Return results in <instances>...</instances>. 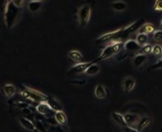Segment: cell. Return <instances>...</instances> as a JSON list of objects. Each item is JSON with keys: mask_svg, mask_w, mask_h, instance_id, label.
I'll use <instances>...</instances> for the list:
<instances>
[{"mask_svg": "<svg viewBox=\"0 0 162 132\" xmlns=\"http://www.w3.org/2000/svg\"><path fill=\"white\" fill-rule=\"evenodd\" d=\"M19 16V8L16 7L12 1H9L4 12V22L8 29H12L15 26Z\"/></svg>", "mask_w": 162, "mask_h": 132, "instance_id": "cell-1", "label": "cell"}, {"mask_svg": "<svg viewBox=\"0 0 162 132\" xmlns=\"http://www.w3.org/2000/svg\"><path fill=\"white\" fill-rule=\"evenodd\" d=\"M127 34L125 32V29H120L118 31H114V32L107 33V34L101 36L100 38H97L94 40L96 44H103V43H118L121 39L127 37Z\"/></svg>", "mask_w": 162, "mask_h": 132, "instance_id": "cell-2", "label": "cell"}, {"mask_svg": "<svg viewBox=\"0 0 162 132\" xmlns=\"http://www.w3.org/2000/svg\"><path fill=\"white\" fill-rule=\"evenodd\" d=\"M21 95L24 98H29V99L33 100V102H38V103L47 102L50 97L48 95L41 93V92L37 91L35 89L29 88L27 86H24V91L21 92Z\"/></svg>", "mask_w": 162, "mask_h": 132, "instance_id": "cell-3", "label": "cell"}, {"mask_svg": "<svg viewBox=\"0 0 162 132\" xmlns=\"http://www.w3.org/2000/svg\"><path fill=\"white\" fill-rule=\"evenodd\" d=\"M123 49H124V43H122V41H118V43H113L109 44V46H107L104 50H103L102 54L97 58V63L103 59L110 58L111 56L118 54V53L120 51H122Z\"/></svg>", "mask_w": 162, "mask_h": 132, "instance_id": "cell-4", "label": "cell"}, {"mask_svg": "<svg viewBox=\"0 0 162 132\" xmlns=\"http://www.w3.org/2000/svg\"><path fill=\"white\" fill-rule=\"evenodd\" d=\"M90 16H91V5L89 2H87V3H85L80 8L79 13H77V18H79L81 27L85 28L87 26L89 19H90Z\"/></svg>", "mask_w": 162, "mask_h": 132, "instance_id": "cell-5", "label": "cell"}, {"mask_svg": "<svg viewBox=\"0 0 162 132\" xmlns=\"http://www.w3.org/2000/svg\"><path fill=\"white\" fill-rule=\"evenodd\" d=\"M97 63V59L92 60L90 63H80L75 64L74 67H72V68L67 72V75H68V76H72V75H79V74H82V73H85L86 70H87L92 63Z\"/></svg>", "mask_w": 162, "mask_h": 132, "instance_id": "cell-6", "label": "cell"}, {"mask_svg": "<svg viewBox=\"0 0 162 132\" xmlns=\"http://www.w3.org/2000/svg\"><path fill=\"white\" fill-rule=\"evenodd\" d=\"M36 111L38 112V113L40 114H44V115H47L48 117L50 116H53V115L55 114V111L52 110L51 107L49 106L48 103H39L37 106H36Z\"/></svg>", "mask_w": 162, "mask_h": 132, "instance_id": "cell-7", "label": "cell"}, {"mask_svg": "<svg viewBox=\"0 0 162 132\" xmlns=\"http://www.w3.org/2000/svg\"><path fill=\"white\" fill-rule=\"evenodd\" d=\"M144 23H145L144 19H139V20H137L136 22H133V24H130V26H128L127 28H125V32H126L127 35L133 34V33H135L137 30L140 29Z\"/></svg>", "mask_w": 162, "mask_h": 132, "instance_id": "cell-8", "label": "cell"}, {"mask_svg": "<svg viewBox=\"0 0 162 132\" xmlns=\"http://www.w3.org/2000/svg\"><path fill=\"white\" fill-rule=\"evenodd\" d=\"M124 49L126 50L127 52H136V51H139L141 50V46L138 43L137 40H127L126 43H124Z\"/></svg>", "mask_w": 162, "mask_h": 132, "instance_id": "cell-9", "label": "cell"}, {"mask_svg": "<svg viewBox=\"0 0 162 132\" xmlns=\"http://www.w3.org/2000/svg\"><path fill=\"white\" fill-rule=\"evenodd\" d=\"M1 92H2V94H3L4 96H7V97L10 98V97H12L13 95L16 93V88L13 85H10V84H8V85H4L1 88Z\"/></svg>", "mask_w": 162, "mask_h": 132, "instance_id": "cell-10", "label": "cell"}, {"mask_svg": "<svg viewBox=\"0 0 162 132\" xmlns=\"http://www.w3.org/2000/svg\"><path fill=\"white\" fill-rule=\"evenodd\" d=\"M41 5H43V1H38V0H31L29 1L28 8L31 13H37L40 10Z\"/></svg>", "mask_w": 162, "mask_h": 132, "instance_id": "cell-11", "label": "cell"}, {"mask_svg": "<svg viewBox=\"0 0 162 132\" xmlns=\"http://www.w3.org/2000/svg\"><path fill=\"white\" fill-rule=\"evenodd\" d=\"M19 123L22 125V127H24L26 129L30 131H33L35 129V126H34V123L32 122V120L26 119V117H19Z\"/></svg>", "mask_w": 162, "mask_h": 132, "instance_id": "cell-12", "label": "cell"}, {"mask_svg": "<svg viewBox=\"0 0 162 132\" xmlns=\"http://www.w3.org/2000/svg\"><path fill=\"white\" fill-rule=\"evenodd\" d=\"M110 7L111 9L117 11V12H123V11L126 10L127 4L123 1H116V2H112V3L110 4Z\"/></svg>", "mask_w": 162, "mask_h": 132, "instance_id": "cell-13", "label": "cell"}, {"mask_svg": "<svg viewBox=\"0 0 162 132\" xmlns=\"http://www.w3.org/2000/svg\"><path fill=\"white\" fill-rule=\"evenodd\" d=\"M47 103L49 104V106L51 107L52 110H54L55 112L56 111H63V106L60 105L57 100H55L54 98L52 97H49V99L47 100Z\"/></svg>", "mask_w": 162, "mask_h": 132, "instance_id": "cell-14", "label": "cell"}, {"mask_svg": "<svg viewBox=\"0 0 162 132\" xmlns=\"http://www.w3.org/2000/svg\"><path fill=\"white\" fill-rule=\"evenodd\" d=\"M54 116H55V119H56L57 124H60L61 126L67 124V116L63 111H56L54 114Z\"/></svg>", "mask_w": 162, "mask_h": 132, "instance_id": "cell-15", "label": "cell"}, {"mask_svg": "<svg viewBox=\"0 0 162 132\" xmlns=\"http://www.w3.org/2000/svg\"><path fill=\"white\" fill-rule=\"evenodd\" d=\"M111 117H112V119L114 120V122L118 123L119 125L123 126V127H126V126H127V124L124 119V116H122L121 114L116 113V112H112V113H111Z\"/></svg>", "mask_w": 162, "mask_h": 132, "instance_id": "cell-16", "label": "cell"}, {"mask_svg": "<svg viewBox=\"0 0 162 132\" xmlns=\"http://www.w3.org/2000/svg\"><path fill=\"white\" fill-rule=\"evenodd\" d=\"M149 123H150V119H149V116L142 117V119H140V122L138 123V126H137V130H139V131L143 130V129H145V128L147 127V126L149 125Z\"/></svg>", "mask_w": 162, "mask_h": 132, "instance_id": "cell-17", "label": "cell"}, {"mask_svg": "<svg viewBox=\"0 0 162 132\" xmlns=\"http://www.w3.org/2000/svg\"><path fill=\"white\" fill-rule=\"evenodd\" d=\"M136 85V81L133 78H130V77H127L126 79L124 80V90L125 92H129L132 91L133 89V87Z\"/></svg>", "mask_w": 162, "mask_h": 132, "instance_id": "cell-18", "label": "cell"}, {"mask_svg": "<svg viewBox=\"0 0 162 132\" xmlns=\"http://www.w3.org/2000/svg\"><path fill=\"white\" fill-rule=\"evenodd\" d=\"M139 30H140V33H143V34H152L155 32V27L152 23H144Z\"/></svg>", "mask_w": 162, "mask_h": 132, "instance_id": "cell-19", "label": "cell"}, {"mask_svg": "<svg viewBox=\"0 0 162 132\" xmlns=\"http://www.w3.org/2000/svg\"><path fill=\"white\" fill-rule=\"evenodd\" d=\"M68 57L70 58L71 60L76 61V63H79V61H81L83 59L82 53H80L79 51H75V50H73V51H70L68 53Z\"/></svg>", "mask_w": 162, "mask_h": 132, "instance_id": "cell-20", "label": "cell"}, {"mask_svg": "<svg viewBox=\"0 0 162 132\" xmlns=\"http://www.w3.org/2000/svg\"><path fill=\"white\" fill-rule=\"evenodd\" d=\"M34 126H35V129H37L39 132H48L47 128H48L49 124L48 123H43V122H39V120H35L34 119Z\"/></svg>", "mask_w": 162, "mask_h": 132, "instance_id": "cell-21", "label": "cell"}, {"mask_svg": "<svg viewBox=\"0 0 162 132\" xmlns=\"http://www.w3.org/2000/svg\"><path fill=\"white\" fill-rule=\"evenodd\" d=\"M145 60H146V55L139 54L133 58V64H135V67H140L145 63Z\"/></svg>", "mask_w": 162, "mask_h": 132, "instance_id": "cell-22", "label": "cell"}, {"mask_svg": "<svg viewBox=\"0 0 162 132\" xmlns=\"http://www.w3.org/2000/svg\"><path fill=\"white\" fill-rule=\"evenodd\" d=\"M94 94L97 98H104L106 97V92H105V88L102 85H97L96 90H94Z\"/></svg>", "mask_w": 162, "mask_h": 132, "instance_id": "cell-23", "label": "cell"}, {"mask_svg": "<svg viewBox=\"0 0 162 132\" xmlns=\"http://www.w3.org/2000/svg\"><path fill=\"white\" fill-rule=\"evenodd\" d=\"M99 72H100V67L97 66V64H96V63H92L91 66L85 71V73L87 75H96Z\"/></svg>", "mask_w": 162, "mask_h": 132, "instance_id": "cell-24", "label": "cell"}, {"mask_svg": "<svg viewBox=\"0 0 162 132\" xmlns=\"http://www.w3.org/2000/svg\"><path fill=\"white\" fill-rule=\"evenodd\" d=\"M137 41H138V43L140 44V46H144V44H146V43L149 41V36L147 34H143V33H140L138 36H137Z\"/></svg>", "mask_w": 162, "mask_h": 132, "instance_id": "cell-25", "label": "cell"}, {"mask_svg": "<svg viewBox=\"0 0 162 132\" xmlns=\"http://www.w3.org/2000/svg\"><path fill=\"white\" fill-rule=\"evenodd\" d=\"M136 119H137V116H136L135 114L128 113V114H125V115H124V119H125V122H126L127 126L133 125V124L136 122Z\"/></svg>", "mask_w": 162, "mask_h": 132, "instance_id": "cell-26", "label": "cell"}, {"mask_svg": "<svg viewBox=\"0 0 162 132\" xmlns=\"http://www.w3.org/2000/svg\"><path fill=\"white\" fill-rule=\"evenodd\" d=\"M14 107L19 109V110H22V109H24V108H29L30 105H29V103H26V102H18V103L14 104Z\"/></svg>", "mask_w": 162, "mask_h": 132, "instance_id": "cell-27", "label": "cell"}, {"mask_svg": "<svg viewBox=\"0 0 162 132\" xmlns=\"http://www.w3.org/2000/svg\"><path fill=\"white\" fill-rule=\"evenodd\" d=\"M126 57H127V51L124 49V50H122V51H120L118 53V56H117V60L122 61L123 59H125Z\"/></svg>", "mask_w": 162, "mask_h": 132, "instance_id": "cell-28", "label": "cell"}, {"mask_svg": "<svg viewBox=\"0 0 162 132\" xmlns=\"http://www.w3.org/2000/svg\"><path fill=\"white\" fill-rule=\"evenodd\" d=\"M153 54L156 55V56H160L162 54V48L161 46H159V44H156V46L153 47Z\"/></svg>", "mask_w": 162, "mask_h": 132, "instance_id": "cell-29", "label": "cell"}, {"mask_svg": "<svg viewBox=\"0 0 162 132\" xmlns=\"http://www.w3.org/2000/svg\"><path fill=\"white\" fill-rule=\"evenodd\" d=\"M8 3H9V0H0V13L4 14Z\"/></svg>", "mask_w": 162, "mask_h": 132, "instance_id": "cell-30", "label": "cell"}, {"mask_svg": "<svg viewBox=\"0 0 162 132\" xmlns=\"http://www.w3.org/2000/svg\"><path fill=\"white\" fill-rule=\"evenodd\" d=\"M142 51H143V54H149V53L153 52V47L150 44H144L142 46Z\"/></svg>", "mask_w": 162, "mask_h": 132, "instance_id": "cell-31", "label": "cell"}, {"mask_svg": "<svg viewBox=\"0 0 162 132\" xmlns=\"http://www.w3.org/2000/svg\"><path fill=\"white\" fill-rule=\"evenodd\" d=\"M154 39H155L156 41L162 40V30L161 31H155V32H154Z\"/></svg>", "mask_w": 162, "mask_h": 132, "instance_id": "cell-32", "label": "cell"}, {"mask_svg": "<svg viewBox=\"0 0 162 132\" xmlns=\"http://www.w3.org/2000/svg\"><path fill=\"white\" fill-rule=\"evenodd\" d=\"M47 123L49 124V126H56V119H55V116L53 115V116H50V117H47Z\"/></svg>", "mask_w": 162, "mask_h": 132, "instance_id": "cell-33", "label": "cell"}, {"mask_svg": "<svg viewBox=\"0 0 162 132\" xmlns=\"http://www.w3.org/2000/svg\"><path fill=\"white\" fill-rule=\"evenodd\" d=\"M11 1H12L13 3L16 5V7H17V8H19V9H20V8L24 7V2H26L27 0H11Z\"/></svg>", "mask_w": 162, "mask_h": 132, "instance_id": "cell-34", "label": "cell"}, {"mask_svg": "<svg viewBox=\"0 0 162 132\" xmlns=\"http://www.w3.org/2000/svg\"><path fill=\"white\" fill-rule=\"evenodd\" d=\"M70 84H73V85H79V86H83L86 84L85 79H73V80H69Z\"/></svg>", "mask_w": 162, "mask_h": 132, "instance_id": "cell-35", "label": "cell"}, {"mask_svg": "<svg viewBox=\"0 0 162 132\" xmlns=\"http://www.w3.org/2000/svg\"><path fill=\"white\" fill-rule=\"evenodd\" d=\"M49 131L50 132H64L63 128L60 127V126H50Z\"/></svg>", "mask_w": 162, "mask_h": 132, "instance_id": "cell-36", "label": "cell"}, {"mask_svg": "<svg viewBox=\"0 0 162 132\" xmlns=\"http://www.w3.org/2000/svg\"><path fill=\"white\" fill-rule=\"evenodd\" d=\"M154 10L155 11H162V0H157L155 5H154Z\"/></svg>", "mask_w": 162, "mask_h": 132, "instance_id": "cell-37", "label": "cell"}, {"mask_svg": "<svg viewBox=\"0 0 162 132\" xmlns=\"http://www.w3.org/2000/svg\"><path fill=\"white\" fill-rule=\"evenodd\" d=\"M161 68H162V59L157 61L155 64H153V66L149 68V70H156V69H161Z\"/></svg>", "mask_w": 162, "mask_h": 132, "instance_id": "cell-38", "label": "cell"}, {"mask_svg": "<svg viewBox=\"0 0 162 132\" xmlns=\"http://www.w3.org/2000/svg\"><path fill=\"white\" fill-rule=\"evenodd\" d=\"M124 132H141V131L137 130V129H133L132 127L126 126V127H124Z\"/></svg>", "mask_w": 162, "mask_h": 132, "instance_id": "cell-39", "label": "cell"}, {"mask_svg": "<svg viewBox=\"0 0 162 132\" xmlns=\"http://www.w3.org/2000/svg\"><path fill=\"white\" fill-rule=\"evenodd\" d=\"M22 113L24 114H26V115H30L31 113H32V111L30 110V108H24V109H22Z\"/></svg>", "mask_w": 162, "mask_h": 132, "instance_id": "cell-40", "label": "cell"}, {"mask_svg": "<svg viewBox=\"0 0 162 132\" xmlns=\"http://www.w3.org/2000/svg\"><path fill=\"white\" fill-rule=\"evenodd\" d=\"M105 92H106V96H109V89L106 88L105 89Z\"/></svg>", "mask_w": 162, "mask_h": 132, "instance_id": "cell-41", "label": "cell"}, {"mask_svg": "<svg viewBox=\"0 0 162 132\" xmlns=\"http://www.w3.org/2000/svg\"><path fill=\"white\" fill-rule=\"evenodd\" d=\"M33 132H39V131H38L37 129H34V130H33Z\"/></svg>", "mask_w": 162, "mask_h": 132, "instance_id": "cell-42", "label": "cell"}, {"mask_svg": "<svg viewBox=\"0 0 162 132\" xmlns=\"http://www.w3.org/2000/svg\"><path fill=\"white\" fill-rule=\"evenodd\" d=\"M160 27H161V29H162V20H161V23H160Z\"/></svg>", "mask_w": 162, "mask_h": 132, "instance_id": "cell-43", "label": "cell"}, {"mask_svg": "<svg viewBox=\"0 0 162 132\" xmlns=\"http://www.w3.org/2000/svg\"><path fill=\"white\" fill-rule=\"evenodd\" d=\"M38 1H44V0H38Z\"/></svg>", "mask_w": 162, "mask_h": 132, "instance_id": "cell-44", "label": "cell"}, {"mask_svg": "<svg viewBox=\"0 0 162 132\" xmlns=\"http://www.w3.org/2000/svg\"><path fill=\"white\" fill-rule=\"evenodd\" d=\"M27 1H31V0H27Z\"/></svg>", "mask_w": 162, "mask_h": 132, "instance_id": "cell-45", "label": "cell"}, {"mask_svg": "<svg viewBox=\"0 0 162 132\" xmlns=\"http://www.w3.org/2000/svg\"><path fill=\"white\" fill-rule=\"evenodd\" d=\"M9 1H11V0H9Z\"/></svg>", "mask_w": 162, "mask_h": 132, "instance_id": "cell-46", "label": "cell"}, {"mask_svg": "<svg viewBox=\"0 0 162 132\" xmlns=\"http://www.w3.org/2000/svg\"><path fill=\"white\" fill-rule=\"evenodd\" d=\"M161 56H162V54H161Z\"/></svg>", "mask_w": 162, "mask_h": 132, "instance_id": "cell-47", "label": "cell"}]
</instances>
